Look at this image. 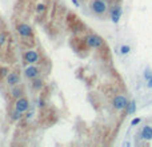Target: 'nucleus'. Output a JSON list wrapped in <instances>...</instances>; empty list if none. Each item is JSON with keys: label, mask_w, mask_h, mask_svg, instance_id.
<instances>
[{"label": "nucleus", "mask_w": 152, "mask_h": 147, "mask_svg": "<svg viewBox=\"0 0 152 147\" xmlns=\"http://www.w3.org/2000/svg\"><path fill=\"white\" fill-rule=\"evenodd\" d=\"M128 99L126 98L124 95H116L115 98L112 99V107L115 110H118V111H121V110L127 108V106H128Z\"/></svg>", "instance_id": "obj_1"}, {"label": "nucleus", "mask_w": 152, "mask_h": 147, "mask_svg": "<svg viewBox=\"0 0 152 147\" xmlns=\"http://www.w3.org/2000/svg\"><path fill=\"white\" fill-rule=\"evenodd\" d=\"M129 51H131V47H129V46H121L120 47V52L123 55H127Z\"/></svg>", "instance_id": "obj_15"}, {"label": "nucleus", "mask_w": 152, "mask_h": 147, "mask_svg": "<svg viewBox=\"0 0 152 147\" xmlns=\"http://www.w3.org/2000/svg\"><path fill=\"white\" fill-rule=\"evenodd\" d=\"M21 93H23V91H21L20 88H15V90H12V96H14V98H20L21 96Z\"/></svg>", "instance_id": "obj_13"}, {"label": "nucleus", "mask_w": 152, "mask_h": 147, "mask_svg": "<svg viewBox=\"0 0 152 147\" xmlns=\"http://www.w3.org/2000/svg\"><path fill=\"white\" fill-rule=\"evenodd\" d=\"M24 72H26V76H27V78L35 79L37 75H39V74H40V68H39V67H35V66H28Z\"/></svg>", "instance_id": "obj_7"}, {"label": "nucleus", "mask_w": 152, "mask_h": 147, "mask_svg": "<svg viewBox=\"0 0 152 147\" xmlns=\"http://www.w3.org/2000/svg\"><path fill=\"white\" fill-rule=\"evenodd\" d=\"M147 86H148L149 88H152V78H151V79H149V80H148V84H147Z\"/></svg>", "instance_id": "obj_22"}, {"label": "nucleus", "mask_w": 152, "mask_h": 147, "mask_svg": "<svg viewBox=\"0 0 152 147\" xmlns=\"http://www.w3.org/2000/svg\"><path fill=\"white\" fill-rule=\"evenodd\" d=\"M135 111H136V102L131 100L128 103V106H127V113L128 114H135Z\"/></svg>", "instance_id": "obj_11"}, {"label": "nucleus", "mask_w": 152, "mask_h": 147, "mask_svg": "<svg viewBox=\"0 0 152 147\" xmlns=\"http://www.w3.org/2000/svg\"><path fill=\"white\" fill-rule=\"evenodd\" d=\"M21 114H23V113H20V111L15 110L14 113H12V119H14V120H19V119L21 118Z\"/></svg>", "instance_id": "obj_14"}, {"label": "nucleus", "mask_w": 152, "mask_h": 147, "mask_svg": "<svg viewBox=\"0 0 152 147\" xmlns=\"http://www.w3.org/2000/svg\"><path fill=\"white\" fill-rule=\"evenodd\" d=\"M23 59H24L26 63L34 64V63H37V62H39L40 55H39V52L37 51H35V49H27V51L24 52V55H23Z\"/></svg>", "instance_id": "obj_5"}, {"label": "nucleus", "mask_w": 152, "mask_h": 147, "mask_svg": "<svg viewBox=\"0 0 152 147\" xmlns=\"http://www.w3.org/2000/svg\"><path fill=\"white\" fill-rule=\"evenodd\" d=\"M91 8H92V11H93L95 14L101 15V14H104V12L107 11L108 6H107L106 0H92Z\"/></svg>", "instance_id": "obj_3"}, {"label": "nucleus", "mask_w": 152, "mask_h": 147, "mask_svg": "<svg viewBox=\"0 0 152 147\" xmlns=\"http://www.w3.org/2000/svg\"><path fill=\"white\" fill-rule=\"evenodd\" d=\"M72 3H74V4H75V6H76V7H78V6H79V3H78V0H72Z\"/></svg>", "instance_id": "obj_23"}, {"label": "nucleus", "mask_w": 152, "mask_h": 147, "mask_svg": "<svg viewBox=\"0 0 152 147\" xmlns=\"http://www.w3.org/2000/svg\"><path fill=\"white\" fill-rule=\"evenodd\" d=\"M28 107H29L28 99H27V98H23V96L17 98L16 103H15V110L20 111V113H26L27 110H28Z\"/></svg>", "instance_id": "obj_6"}, {"label": "nucleus", "mask_w": 152, "mask_h": 147, "mask_svg": "<svg viewBox=\"0 0 152 147\" xmlns=\"http://www.w3.org/2000/svg\"><path fill=\"white\" fill-rule=\"evenodd\" d=\"M106 1H107V3H109V1H112V0H106Z\"/></svg>", "instance_id": "obj_24"}, {"label": "nucleus", "mask_w": 152, "mask_h": 147, "mask_svg": "<svg viewBox=\"0 0 152 147\" xmlns=\"http://www.w3.org/2000/svg\"><path fill=\"white\" fill-rule=\"evenodd\" d=\"M16 31L17 34L20 35L21 38H31L34 31H32V27L29 24H26V23H19L16 24Z\"/></svg>", "instance_id": "obj_4"}, {"label": "nucleus", "mask_w": 152, "mask_h": 147, "mask_svg": "<svg viewBox=\"0 0 152 147\" xmlns=\"http://www.w3.org/2000/svg\"><path fill=\"white\" fill-rule=\"evenodd\" d=\"M6 80H7V84L15 86V84H17L19 82H20V75H19L17 72H9L8 75H7Z\"/></svg>", "instance_id": "obj_8"}, {"label": "nucleus", "mask_w": 152, "mask_h": 147, "mask_svg": "<svg viewBox=\"0 0 152 147\" xmlns=\"http://www.w3.org/2000/svg\"><path fill=\"white\" fill-rule=\"evenodd\" d=\"M32 87H34L35 90H40L41 87H43V80H41V79H35V80L32 82Z\"/></svg>", "instance_id": "obj_12"}, {"label": "nucleus", "mask_w": 152, "mask_h": 147, "mask_svg": "<svg viewBox=\"0 0 152 147\" xmlns=\"http://www.w3.org/2000/svg\"><path fill=\"white\" fill-rule=\"evenodd\" d=\"M4 42H6V36L3 34H0V47L4 44Z\"/></svg>", "instance_id": "obj_18"}, {"label": "nucleus", "mask_w": 152, "mask_h": 147, "mask_svg": "<svg viewBox=\"0 0 152 147\" xmlns=\"http://www.w3.org/2000/svg\"><path fill=\"white\" fill-rule=\"evenodd\" d=\"M44 8H46V7H44L43 4H40V6L37 7V12H44Z\"/></svg>", "instance_id": "obj_20"}, {"label": "nucleus", "mask_w": 152, "mask_h": 147, "mask_svg": "<svg viewBox=\"0 0 152 147\" xmlns=\"http://www.w3.org/2000/svg\"><path fill=\"white\" fill-rule=\"evenodd\" d=\"M86 43L91 48H100V47H103L104 40L99 35H89V36L86 38Z\"/></svg>", "instance_id": "obj_2"}, {"label": "nucleus", "mask_w": 152, "mask_h": 147, "mask_svg": "<svg viewBox=\"0 0 152 147\" xmlns=\"http://www.w3.org/2000/svg\"><path fill=\"white\" fill-rule=\"evenodd\" d=\"M141 138L146 139V141H149V139H152V127L151 126H144L143 130H141Z\"/></svg>", "instance_id": "obj_10"}, {"label": "nucleus", "mask_w": 152, "mask_h": 147, "mask_svg": "<svg viewBox=\"0 0 152 147\" xmlns=\"http://www.w3.org/2000/svg\"><path fill=\"white\" fill-rule=\"evenodd\" d=\"M39 107H44V100L43 99H39Z\"/></svg>", "instance_id": "obj_21"}, {"label": "nucleus", "mask_w": 152, "mask_h": 147, "mask_svg": "<svg viewBox=\"0 0 152 147\" xmlns=\"http://www.w3.org/2000/svg\"><path fill=\"white\" fill-rule=\"evenodd\" d=\"M140 122H141V119H140V118H135L131 122V124H132V126H136V124H139Z\"/></svg>", "instance_id": "obj_17"}, {"label": "nucleus", "mask_w": 152, "mask_h": 147, "mask_svg": "<svg viewBox=\"0 0 152 147\" xmlns=\"http://www.w3.org/2000/svg\"><path fill=\"white\" fill-rule=\"evenodd\" d=\"M120 17H121V8L119 6L113 7L111 11V19L113 23H119V20H120Z\"/></svg>", "instance_id": "obj_9"}, {"label": "nucleus", "mask_w": 152, "mask_h": 147, "mask_svg": "<svg viewBox=\"0 0 152 147\" xmlns=\"http://www.w3.org/2000/svg\"><path fill=\"white\" fill-rule=\"evenodd\" d=\"M144 78H146V79H147V80H149V79H151V78H152V72H151V71H149V70H147V71H146V72H144Z\"/></svg>", "instance_id": "obj_16"}, {"label": "nucleus", "mask_w": 152, "mask_h": 147, "mask_svg": "<svg viewBox=\"0 0 152 147\" xmlns=\"http://www.w3.org/2000/svg\"><path fill=\"white\" fill-rule=\"evenodd\" d=\"M7 71H8V70H7V68H1V70H0V76L8 75V72H7Z\"/></svg>", "instance_id": "obj_19"}]
</instances>
